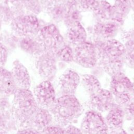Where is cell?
<instances>
[{
  "mask_svg": "<svg viewBox=\"0 0 134 134\" xmlns=\"http://www.w3.org/2000/svg\"><path fill=\"white\" fill-rule=\"evenodd\" d=\"M93 43L97 52V64L111 76L121 72L125 64L124 44L115 38Z\"/></svg>",
  "mask_w": 134,
  "mask_h": 134,
  "instance_id": "1",
  "label": "cell"
},
{
  "mask_svg": "<svg viewBox=\"0 0 134 134\" xmlns=\"http://www.w3.org/2000/svg\"><path fill=\"white\" fill-rule=\"evenodd\" d=\"M48 109L54 124L64 128L78 118L84 110L82 105L74 95H60Z\"/></svg>",
  "mask_w": 134,
  "mask_h": 134,
  "instance_id": "2",
  "label": "cell"
},
{
  "mask_svg": "<svg viewBox=\"0 0 134 134\" xmlns=\"http://www.w3.org/2000/svg\"><path fill=\"white\" fill-rule=\"evenodd\" d=\"M13 95L12 103L14 116L18 128H23L38 105L29 90L17 89Z\"/></svg>",
  "mask_w": 134,
  "mask_h": 134,
  "instance_id": "3",
  "label": "cell"
},
{
  "mask_svg": "<svg viewBox=\"0 0 134 134\" xmlns=\"http://www.w3.org/2000/svg\"><path fill=\"white\" fill-rule=\"evenodd\" d=\"M111 77L109 90L115 103L124 107L133 99L134 83L122 71Z\"/></svg>",
  "mask_w": 134,
  "mask_h": 134,
  "instance_id": "4",
  "label": "cell"
},
{
  "mask_svg": "<svg viewBox=\"0 0 134 134\" xmlns=\"http://www.w3.org/2000/svg\"><path fill=\"white\" fill-rule=\"evenodd\" d=\"M43 52L56 54L65 44L63 37L55 25L50 24L41 28L36 36Z\"/></svg>",
  "mask_w": 134,
  "mask_h": 134,
  "instance_id": "5",
  "label": "cell"
},
{
  "mask_svg": "<svg viewBox=\"0 0 134 134\" xmlns=\"http://www.w3.org/2000/svg\"><path fill=\"white\" fill-rule=\"evenodd\" d=\"M11 27L15 35L21 38L36 37L40 29L37 17L32 15L14 17L11 21Z\"/></svg>",
  "mask_w": 134,
  "mask_h": 134,
  "instance_id": "6",
  "label": "cell"
},
{
  "mask_svg": "<svg viewBox=\"0 0 134 134\" xmlns=\"http://www.w3.org/2000/svg\"><path fill=\"white\" fill-rule=\"evenodd\" d=\"M121 25L118 23L110 20L106 21H96L87 29L88 35L93 43L104 41L114 39L117 35Z\"/></svg>",
  "mask_w": 134,
  "mask_h": 134,
  "instance_id": "7",
  "label": "cell"
},
{
  "mask_svg": "<svg viewBox=\"0 0 134 134\" xmlns=\"http://www.w3.org/2000/svg\"><path fill=\"white\" fill-rule=\"evenodd\" d=\"M80 129L82 134H108L109 132L105 118L101 113L92 110L85 114Z\"/></svg>",
  "mask_w": 134,
  "mask_h": 134,
  "instance_id": "8",
  "label": "cell"
},
{
  "mask_svg": "<svg viewBox=\"0 0 134 134\" xmlns=\"http://www.w3.org/2000/svg\"><path fill=\"white\" fill-rule=\"evenodd\" d=\"M74 62L85 68H94L97 64L95 44L86 41L73 47Z\"/></svg>",
  "mask_w": 134,
  "mask_h": 134,
  "instance_id": "9",
  "label": "cell"
},
{
  "mask_svg": "<svg viewBox=\"0 0 134 134\" xmlns=\"http://www.w3.org/2000/svg\"><path fill=\"white\" fill-rule=\"evenodd\" d=\"M57 57L55 54L42 52L36 57V68L38 74L44 80L51 81L57 72Z\"/></svg>",
  "mask_w": 134,
  "mask_h": 134,
  "instance_id": "10",
  "label": "cell"
},
{
  "mask_svg": "<svg viewBox=\"0 0 134 134\" xmlns=\"http://www.w3.org/2000/svg\"><path fill=\"white\" fill-rule=\"evenodd\" d=\"M32 93L38 106L47 109L53 104L57 98L55 89L51 81L48 80L38 84Z\"/></svg>",
  "mask_w": 134,
  "mask_h": 134,
  "instance_id": "11",
  "label": "cell"
},
{
  "mask_svg": "<svg viewBox=\"0 0 134 134\" xmlns=\"http://www.w3.org/2000/svg\"><path fill=\"white\" fill-rule=\"evenodd\" d=\"M115 104L114 98L110 91L103 88L89 96L87 102V106L90 110L100 113L108 111Z\"/></svg>",
  "mask_w": 134,
  "mask_h": 134,
  "instance_id": "12",
  "label": "cell"
},
{
  "mask_svg": "<svg viewBox=\"0 0 134 134\" xmlns=\"http://www.w3.org/2000/svg\"><path fill=\"white\" fill-rule=\"evenodd\" d=\"M18 129L14 116L12 102L8 97L0 98V130L9 133L17 131Z\"/></svg>",
  "mask_w": 134,
  "mask_h": 134,
  "instance_id": "13",
  "label": "cell"
},
{
  "mask_svg": "<svg viewBox=\"0 0 134 134\" xmlns=\"http://www.w3.org/2000/svg\"><path fill=\"white\" fill-rule=\"evenodd\" d=\"M8 5L14 17L24 15L36 16L41 9L37 0H9Z\"/></svg>",
  "mask_w": 134,
  "mask_h": 134,
  "instance_id": "14",
  "label": "cell"
},
{
  "mask_svg": "<svg viewBox=\"0 0 134 134\" xmlns=\"http://www.w3.org/2000/svg\"><path fill=\"white\" fill-rule=\"evenodd\" d=\"M80 82L77 73L71 69L66 70L59 79L58 88L61 95H74Z\"/></svg>",
  "mask_w": 134,
  "mask_h": 134,
  "instance_id": "15",
  "label": "cell"
},
{
  "mask_svg": "<svg viewBox=\"0 0 134 134\" xmlns=\"http://www.w3.org/2000/svg\"><path fill=\"white\" fill-rule=\"evenodd\" d=\"M53 121L49 110L38 106L23 128H30L41 132L46 127L53 124Z\"/></svg>",
  "mask_w": 134,
  "mask_h": 134,
  "instance_id": "16",
  "label": "cell"
},
{
  "mask_svg": "<svg viewBox=\"0 0 134 134\" xmlns=\"http://www.w3.org/2000/svg\"><path fill=\"white\" fill-rule=\"evenodd\" d=\"M17 89L29 90L31 80L27 68L18 60H15L10 71Z\"/></svg>",
  "mask_w": 134,
  "mask_h": 134,
  "instance_id": "17",
  "label": "cell"
},
{
  "mask_svg": "<svg viewBox=\"0 0 134 134\" xmlns=\"http://www.w3.org/2000/svg\"><path fill=\"white\" fill-rule=\"evenodd\" d=\"M107 112L105 120L109 130L122 128L125 118L124 107L115 103Z\"/></svg>",
  "mask_w": 134,
  "mask_h": 134,
  "instance_id": "18",
  "label": "cell"
},
{
  "mask_svg": "<svg viewBox=\"0 0 134 134\" xmlns=\"http://www.w3.org/2000/svg\"><path fill=\"white\" fill-rule=\"evenodd\" d=\"M67 28L65 37L66 40L70 46L74 47L87 41V31L80 22L77 23Z\"/></svg>",
  "mask_w": 134,
  "mask_h": 134,
  "instance_id": "19",
  "label": "cell"
},
{
  "mask_svg": "<svg viewBox=\"0 0 134 134\" xmlns=\"http://www.w3.org/2000/svg\"><path fill=\"white\" fill-rule=\"evenodd\" d=\"M16 90L10 72L0 68V98L9 97Z\"/></svg>",
  "mask_w": 134,
  "mask_h": 134,
  "instance_id": "20",
  "label": "cell"
},
{
  "mask_svg": "<svg viewBox=\"0 0 134 134\" xmlns=\"http://www.w3.org/2000/svg\"><path fill=\"white\" fill-rule=\"evenodd\" d=\"M96 21H115L116 14L113 5L107 1L99 2L96 8L92 12Z\"/></svg>",
  "mask_w": 134,
  "mask_h": 134,
  "instance_id": "21",
  "label": "cell"
},
{
  "mask_svg": "<svg viewBox=\"0 0 134 134\" xmlns=\"http://www.w3.org/2000/svg\"><path fill=\"white\" fill-rule=\"evenodd\" d=\"M19 44L20 48L24 52L35 55L36 57L43 52L36 37L21 38Z\"/></svg>",
  "mask_w": 134,
  "mask_h": 134,
  "instance_id": "22",
  "label": "cell"
},
{
  "mask_svg": "<svg viewBox=\"0 0 134 134\" xmlns=\"http://www.w3.org/2000/svg\"><path fill=\"white\" fill-rule=\"evenodd\" d=\"M67 11L63 21L67 28L80 22L82 19L81 12L76 7L74 0H67Z\"/></svg>",
  "mask_w": 134,
  "mask_h": 134,
  "instance_id": "23",
  "label": "cell"
},
{
  "mask_svg": "<svg viewBox=\"0 0 134 134\" xmlns=\"http://www.w3.org/2000/svg\"><path fill=\"white\" fill-rule=\"evenodd\" d=\"M80 82H81L84 90L89 96L96 93L102 88L98 79L92 74L83 75Z\"/></svg>",
  "mask_w": 134,
  "mask_h": 134,
  "instance_id": "24",
  "label": "cell"
},
{
  "mask_svg": "<svg viewBox=\"0 0 134 134\" xmlns=\"http://www.w3.org/2000/svg\"><path fill=\"white\" fill-rule=\"evenodd\" d=\"M116 14L115 20L122 25L127 15L131 9L129 0H115L113 5Z\"/></svg>",
  "mask_w": 134,
  "mask_h": 134,
  "instance_id": "25",
  "label": "cell"
},
{
  "mask_svg": "<svg viewBox=\"0 0 134 134\" xmlns=\"http://www.w3.org/2000/svg\"><path fill=\"white\" fill-rule=\"evenodd\" d=\"M66 1L64 3L46 7L47 13L54 21L60 22L63 20L67 11Z\"/></svg>",
  "mask_w": 134,
  "mask_h": 134,
  "instance_id": "26",
  "label": "cell"
},
{
  "mask_svg": "<svg viewBox=\"0 0 134 134\" xmlns=\"http://www.w3.org/2000/svg\"><path fill=\"white\" fill-rule=\"evenodd\" d=\"M57 59L60 61L71 63L74 61L73 49L68 44H65L62 46L55 54Z\"/></svg>",
  "mask_w": 134,
  "mask_h": 134,
  "instance_id": "27",
  "label": "cell"
},
{
  "mask_svg": "<svg viewBox=\"0 0 134 134\" xmlns=\"http://www.w3.org/2000/svg\"><path fill=\"white\" fill-rule=\"evenodd\" d=\"M125 64L131 69H134V41H125Z\"/></svg>",
  "mask_w": 134,
  "mask_h": 134,
  "instance_id": "28",
  "label": "cell"
},
{
  "mask_svg": "<svg viewBox=\"0 0 134 134\" xmlns=\"http://www.w3.org/2000/svg\"><path fill=\"white\" fill-rule=\"evenodd\" d=\"M77 9L81 12H93L98 5L99 0H74Z\"/></svg>",
  "mask_w": 134,
  "mask_h": 134,
  "instance_id": "29",
  "label": "cell"
},
{
  "mask_svg": "<svg viewBox=\"0 0 134 134\" xmlns=\"http://www.w3.org/2000/svg\"><path fill=\"white\" fill-rule=\"evenodd\" d=\"M41 132V134H64L65 128L55 124H52Z\"/></svg>",
  "mask_w": 134,
  "mask_h": 134,
  "instance_id": "30",
  "label": "cell"
},
{
  "mask_svg": "<svg viewBox=\"0 0 134 134\" xmlns=\"http://www.w3.org/2000/svg\"><path fill=\"white\" fill-rule=\"evenodd\" d=\"M124 107L125 118L128 120L134 121V100L132 99Z\"/></svg>",
  "mask_w": 134,
  "mask_h": 134,
  "instance_id": "31",
  "label": "cell"
},
{
  "mask_svg": "<svg viewBox=\"0 0 134 134\" xmlns=\"http://www.w3.org/2000/svg\"><path fill=\"white\" fill-rule=\"evenodd\" d=\"M8 57V51L6 47L0 42V68L5 65Z\"/></svg>",
  "mask_w": 134,
  "mask_h": 134,
  "instance_id": "32",
  "label": "cell"
},
{
  "mask_svg": "<svg viewBox=\"0 0 134 134\" xmlns=\"http://www.w3.org/2000/svg\"><path fill=\"white\" fill-rule=\"evenodd\" d=\"M16 134H41V132L30 128H21L17 130Z\"/></svg>",
  "mask_w": 134,
  "mask_h": 134,
  "instance_id": "33",
  "label": "cell"
},
{
  "mask_svg": "<svg viewBox=\"0 0 134 134\" xmlns=\"http://www.w3.org/2000/svg\"><path fill=\"white\" fill-rule=\"evenodd\" d=\"M64 134H82L80 128L70 125L65 127Z\"/></svg>",
  "mask_w": 134,
  "mask_h": 134,
  "instance_id": "34",
  "label": "cell"
},
{
  "mask_svg": "<svg viewBox=\"0 0 134 134\" xmlns=\"http://www.w3.org/2000/svg\"><path fill=\"white\" fill-rule=\"evenodd\" d=\"M122 37L125 41L128 40L134 41V28L125 32L123 34Z\"/></svg>",
  "mask_w": 134,
  "mask_h": 134,
  "instance_id": "35",
  "label": "cell"
},
{
  "mask_svg": "<svg viewBox=\"0 0 134 134\" xmlns=\"http://www.w3.org/2000/svg\"><path fill=\"white\" fill-rule=\"evenodd\" d=\"M66 1V0H44V3L45 4V6L46 7L55 4L64 3Z\"/></svg>",
  "mask_w": 134,
  "mask_h": 134,
  "instance_id": "36",
  "label": "cell"
},
{
  "mask_svg": "<svg viewBox=\"0 0 134 134\" xmlns=\"http://www.w3.org/2000/svg\"><path fill=\"white\" fill-rule=\"evenodd\" d=\"M108 134H128L127 132L122 128L109 130Z\"/></svg>",
  "mask_w": 134,
  "mask_h": 134,
  "instance_id": "37",
  "label": "cell"
},
{
  "mask_svg": "<svg viewBox=\"0 0 134 134\" xmlns=\"http://www.w3.org/2000/svg\"><path fill=\"white\" fill-rule=\"evenodd\" d=\"M128 134H134V121H132L131 124H130L128 130Z\"/></svg>",
  "mask_w": 134,
  "mask_h": 134,
  "instance_id": "38",
  "label": "cell"
},
{
  "mask_svg": "<svg viewBox=\"0 0 134 134\" xmlns=\"http://www.w3.org/2000/svg\"><path fill=\"white\" fill-rule=\"evenodd\" d=\"M129 1L131 5V9H132L134 11V0H129Z\"/></svg>",
  "mask_w": 134,
  "mask_h": 134,
  "instance_id": "39",
  "label": "cell"
},
{
  "mask_svg": "<svg viewBox=\"0 0 134 134\" xmlns=\"http://www.w3.org/2000/svg\"><path fill=\"white\" fill-rule=\"evenodd\" d=\"M0 134H9V133L7 132H5V131L0 130Z\"/></svg>",
  "mask_w": 134,
  "mask_h": 134,
  "instance_id": "40",
  "label": "cell"
},
{
  "mask_svg": "<svg viewBox=\"0 0 134 134\" xmlns=\"http://www.w3.org/2000/svg\"><path fill=\"white\" fill-rule=\"evenodd\" d=\"M2 19L0 16V30H1V24H2Z\"/></svg>",
  "mask_w": 134,
  "mask_h": 134,
  "instance_id": "41",
  "label": "cell"
},
{
  "mask_svg": "<svg viewBox=\"0 0 134 134\" xmlns=\"http://www.w3.org/2000/svg\"><path fill=\"white\" fill-rule=\"evenodd\" d=\"M107 1V0H99V2H100V1Z\"/></svg>",
  "mask_w": 134,
  "mask_h": 134,
  "instance_id": "42",
  "label": "cell"
},
{
  "mask_svg": "<svg viewBox=\"0 0 134 134\" xmlns=\"http://www.w3.org/2000/svg\"><path fill=\"white\" fill-rule=\"evenodd\" d=\"M133 99L134 100V92H133Z\"/></svg>",
  "mask_w": 134,
  "mask_h": 134,
  "instance_id": "43",
  "label": "cell"
},
{
  "mask_svg": "<svg viewBox=\"0 0 134 134\" xmlns=\"http://www.w3.org/2000/svg\"><path fill=\"white\" fill-rule=\"evenodd\" d=\"M133 12H134V11H133ZM133 18H134V17H133Z\"/></svg>",
  "mask_w": 134,
  "mask_h": 134,
  "instance_id": "44",
  "label": "cell"
}]
</instances>
